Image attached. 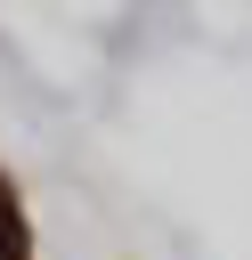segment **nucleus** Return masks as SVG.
<instances>
[{
    "instance_id": "1",
    "label": "nucleus",
    "mask_w": 252,
    "mask_h": 260,
    "mask_svg": "<svg viewBox=\"0 0 252 260\" xmlns=\"http://www.w3.org/2000/svg\"><path fill=\"white\" fill-rule=\"evenodd\" d=\"M0 260H24V219H16V195L0 187Z\"/></svg>"
}]
</instances>
